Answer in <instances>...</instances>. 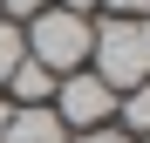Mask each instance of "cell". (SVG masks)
I'll return each instance as SVG.
<instances>
[{
    "mask_svg": "<svg viewBox=\"0 0 150 143\" xmlns=\"http://www.w3.org/2000/svg\"><path fill=\"white\" fill-rule=\"evenodd\" d=\"M89 75L109 82L116 95H130L137 82H150V34H143V14L137 20H89Z\"/></svg>",
    "mask_w": 150,
    "mask_h": 143,
    "instance_id": "6da1fadb",
    "label": "cell"
},
{
    "mask_svg": "<svg viewBox=\"0 0 150 143\" xmlns=\"http://www.w3.org/2000/svg\"><path fill=\"white\" fill-rule=\"evenodd\" d=\"M28 61H41L48 75H75V68H89V14H62V7H41L28 27Z\"/></svg>",
    "mask_w": 150,
    "mask_h": 143,
    "instance_id": "7a4b0ae2",
    "label": "cell"
},
{
    "mask_svg": "<svg viewBox=\"0 0 150 143\" xmlns=\"http://www.w3.org/2000/svg\"><path fill=\"white\" fill-rule=\"evenodd\" d=\"M48 109L62 116V130H68V136H82V130L116 123V89H109V82H96L89 68H75V75L55 82V102H48Z\"/></svg>",
    "mask_w": 150,
    "mask_h": 143,
    "instance_id": "3957f363",
    "label": "cell"
},
{
    "mask_svg": "<svg viewBox=\"0 0 150 143\" xmlns=\"http://www.w3.org/2000/svg\"><path fill=\"white\" fill-rule=\"evenodd\" d=\"M0 143H68V130H62V116L41 102V109H14Z\"/></svg>",
    "mask_w": 150,
    "mask_h": 143,
    "instance_id": "277c9868",
    "label": "cell"
},
{
    "mask_svg": "<svg viewBox=\"0 0 150 143\" xmlns=\"http://www.w3.org/2000/svg\"><path fill=\"white\" fill-rule=\"evenodd\" d=\"M0 95H7L14 109H41V102H55V75H48L41 61H21L14 75H7V89H0Z\"/></svg>",
    "mask_w": 150,
    "mask_h": 143,
    "instance_id": "5b68a950",
    "label": "cell"
},
{
    "mask_svg": "<svg viewBox=\"0 0 150 143\" xmlns=\"http://www.w3.org/2000/svg\"><path fill=\"white\" fill-rule=\"evenodd\" d=\"M116 130H130V136H150V82H137L130 95H116Z\"/></svg>",
    "mask_w": 150,
    "mask_h": 143,
    "instance_id": "8992f818",
    "label": "cell"
},
{
    "mask_svg": "<svg viewBox=\"0 0 150 143\" xmlns=\"http://www.w3.org/2000/svg\"><path fill=\"white\" fill-rule=\"evenodd\" d=\"M28 61V34H21V20H7L0 14V89H7V75Z\"/></svg>",
    "mask_w": 150,
    "mask_h": 143,
    "instance_id": "52a82bcc",
    "label": "cell"
},
{
    "mask_svg": "<svg viewBox=\"0 0 150 143\" xmlns=\"http://www.w3.org/2000/svg\"><path fill=\"white\" fill-rule=\"evenodd\" d=\"M68 143H137V136L116 130V123H103V130H82V136H68Z\"/></svg>",
    "mask_w": 150,
    "mask_h": 143,
    "instance_id": "ba28073f",
    "label": "cell"
},
{
    "mask_svg": "<svg viewBox=\"0 0 150 143\" xmlns=\"http://www.w3.org/2000/svg\"><path fill=\"white\" fill-rule=\"evenodd\" d=\"M41 7H48V0H0V14H7V20H21V27H28Z\"/></svg>",
    "mask_w": 150,
    "mask_h": 143,
    "instance_id": "9c48e42d",
    "label": "cell"
},
{
    "mask_svg": "<svg viewBox=\"0 0 150 143\" xmlns=\"http://www.w3.org/2000/svg\"><path fill=\"white\" fill-rule=\"evenodd\" d=\"M96 7H109V14H123V20H137V14H150V0H96Z\"/></svg>",
    "mask_w": 150,
    "mask_h": 143,
    "instance_id": "30bf717a",
    "label": "cell"
},
{
    "mask_svg": "<svg viewBox=\"0 0 150 143\" xmlns=\"http://www.w3.org/2000/svg\"><path fill=\"white\" fill-rule=\"evenodd\" d=\"M48 7H62V14H89L96 0H48Z\"/></svg>",
    "mask_w": 150,
    "mask_h": 143,
    "instance_id": "8fae6325",
    "label": "cell"
},
{
    "mask_svg": "<svg viewBox=\"0 0 150 143\" xmlns=\"http://www.w3.org/2000/svg\"><path fill=\"white\" fill-rule=\"evenodd\" d=\"M7 116H14V102H7V95H0V136H7Z\"/></svg>",
    "mask_w": 150,
    "mask_h": 143,
    "instance_id": "7c38bea8",
    "label": "cell"
},
{
    "mask_svg": "<svg viewBox=\"0 0 150 143\" xmlns=\"http://www.w3.org/2000/svg\"><path fill=\"white\" fill-rule=\"evenodd\" d=\"M137 143H150V136H137Z\"/></svg>",
    "mask_w": 150,
    "mask_h": 143,
    "instance_id": "4fadbf2b",
    "label": "cell"
}]
</instances>
